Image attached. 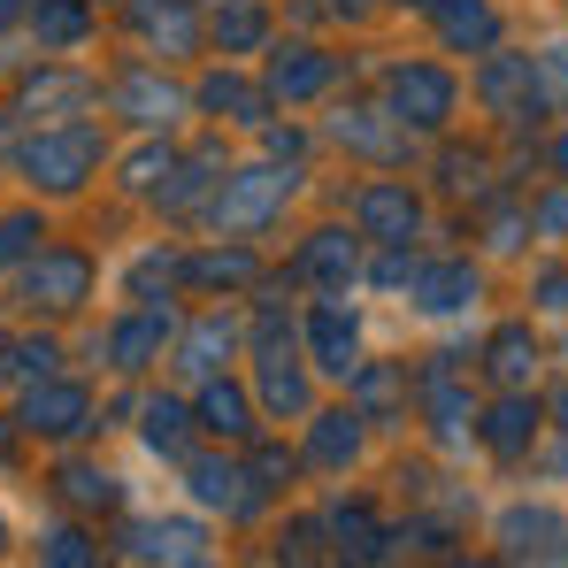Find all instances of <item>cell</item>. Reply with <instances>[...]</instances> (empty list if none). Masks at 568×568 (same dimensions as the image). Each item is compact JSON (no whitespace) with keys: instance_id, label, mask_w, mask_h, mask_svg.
<instances>
[{"instance_id":"7c38bea8","label":"cell","mask_w":568,"mask_h":568,"mask_svg":"<svg viewBox=\"0 0 568 568\" xmlns=\"http://www.w3.org/2000/svg\"><path fill=\"white\" fill-rule=\"evenodd\" d=\"M192 415H200V430L223 438V446H254V438H262V399H254L239 377H200Z\"/></svg>"},{"instance_id":"f907efd6","label":"cell","mask_w":568,"mask_h":568,"mask_svg":"<svg viewBox=\"0 0 568 568\" xmlns=\"http://www.w3.org/2000/svg\"><path fill=\"white\" fill-rule=\"evenodd\" d=\"M399 8H423V16H438V0H399Z\"/></svg>"},{"instance_id":"d6a6232c","label":"cell","mask_w":568,"mask_h":568,"mask_svg":"<svg viewBox=\"0 0 568 568\" xmlns=\"http://www.w3.org/2000/svg\"><path fill=\"white\" fill-rule=\"evenodd\" d=\"M262 39H270V16H262L254 0H231V8L215 16V47H223V54H246V47H262Z\"/></svg>"},{"instance_id":"8d00e7d4","label":"cell","mask_w":568,"mask_h":568,"mask_svg":"<svg viewBox=\"0 0 568 568\" xmlns=\"http://www.w3.org/2000/svg\"><path fill=\"white\" fill-rule=\"evenodd\" d=\"M178 277H185V262H178V254H139V262H131V277H123V292H131V300H154V284L170 292Z\"/></svg>"},{"instance_id":"4dcf8cb0","label":"cell","mask_w":568,"mask_h":568,"mask_svg":"<svg viewBox=\"0 0 568 568\" xmlns=\"http://www.w3.org/2000/svg\"><path fill=\"white\" fill-rule=\"evenodd\" d=\"M384 108H346L338 123H331V139L338 146H362V154H399V123H377Z\"/></svg>"},{"instance_id":"44dd1931","label":"cell","mask_w":568,"mask_h":568,"mask_svg":"<svg viewBox=\"0 0 568 568\" xmlns=\"http://www.w3.org/2000/svg\"><path fill=\"white\" fill-rule=\"evenodd\" d=\"M484 369H491V384H507V392H530V377H538V338H530V323H499L491 346H484Z\"/></svg>"},{"instance_id":"7dc6e473","label":"cell","mask_w":568,"mask_h":568,"mask_svg":"<svg viewBox=\"0 0 568 568\" xmlns=\"http://www.w3.org/2000/svg\"><path fill=\"white\" fill-rule=\"evenodd\" d=\"M16 377V346H8V338H0V384Z\"/></svg>"},{"instance_id":"603a6c76","label":"cell","mask_w":568,"mask_h":568,"mask_svg":"<svg viewBox=\"0 0 568 568\" xmlns=\"http://www.w3.org/2000/svg\"><path fill=\"white\" fill-rule=\"evenodd\" d=\"M407 292H415L423 315H462V307L476 300V270L469 262H430V270H415Z\"/></svg>"},{"instance_id":"74e56055","label":"cell","mask_w":568,"mask_h":568,"mask_svg":"<svg viewBox=\"0 0 568 568\" xmlns=\"http://www.w3.org/2000/svg\"><path fill=\"white\" fill-rule=\"evenodd\" d=\"M16 377L23 384L62 377V338H16Z\"/></svg>"},{"instance_id":"f546056e","label":"cell","mask_w":568,"mask_h":568,"mask_svg":"<svg viewBox=\"0 0 568 568\" xmlns=\"http://www.w3.org/2000/svg\"><path fill=\"white\" fill-rule=\"evenodd\" d=\"M62 499H70V507H100V515H108V507H123V476L100 469V462H70V469H62Z\"/></svg>"},{"instance_id":"bcb514c9","label":"cell","mask_w":568,"mask_h":568,"mask_svg":"<svg viewBox=\"0 0 568 568\" xmlns=\"http://www.w3.org/2000/svg\"><path fill=\"white\" fill-rule=\"evenodd\" d=\"M16 16H31V0H0V23H16Z\"/></svg>"},{"instance_id":"5bb4252c","label":"cell","mask_w":568,"mask_h":568,"mask_svg":"<svg viewBox=\"0 0 568 568\" xmlns=\"http://www.w3.org/2000/svg\"><path fill=\"white\" fill-rule=\"evenodd\" d=\"M170 307H139V315H123L115 331H108V362L123 369V377H146L154 362H162V346H170Z\"/></svg>"},{"instance_id":"e0dca14e","label":"cell","mask_w":568,"mask_h":568,"mask_svg":"<svg viewBox=\"0 0 568 568\" xmlns=\"http://www.w3.org/2000/svg\"><path fill=\"white\" fill-rule=\"evenodd\" d=\"M476 93L491 100L499 115H538V62L530 54H491L484 78H476Z\"/></svg>"},{"instance_id":"ffe728a7","label":"cell","mask_w":568,"mask_h":568,"mask_svg":"<svg viewBox=\"0 0 568 568\" xmlns=\"http://www.w3.org/2000/svg\"><path fill=\"white\" fill-rule=\"evenodd\" d=\"M231 354H239V323H231V315H200L185 331V346H178V369H185V377H223Z\"/></svg>"},{"instance_id":"ab89813d","label":"cell","mask_w":568,"mask_h":568,"mask_svg":"<svg viewBox=\"0 0 568 568\" xmlns=\"http://www.w3.org/2000/svg\"><path fill=\"white\" fill-rule=\"evenodd\" d=\"M39 239H47V231H39V215H0V262H23Z\"/></svg>"},{"instance_id":"4316f807","label":"cell","mask_w":568,"mask_h":568,"mask_svg":"<svg viewBox=\"0 0 568 568\" xmlns=\"http://www.w3.org/2000/svg\"><path fill=\"white\" fill-rule=\"evenodd\" d=\"M270 561H277V568H331L323 523H315V515H292V523H277V538H270Z\"/></svg>"},{"instance_id":"277c9868","label":"cell","mask_w":568,"mask_h":568,"mask_svg":"<svg viewBox=\"0 0 568 568\" xmlns=\"http://www.w3.org/2000/svg\"><path fill=\"white\" fill-rule=\"evenodd\" d=\"M307 369L315 377H354L362 369V315L346 307V292H323L307 307Z\"/></svg>"},{"instance_id":"9c48e42d","label":"cell","mask_w":568,"mask_h":568,"mask_svg":"<svg viewBox=\"0 0 568 568\" xmlns=\"http://www.w3.org/2000/svg\"><path fill=\"white\" fill-rule=\"evenodd\" d=\"M284 192H292V170H239V178H223L207 223H215V231H262L284 207Z\"/></svg>"},{"instance_id":"8fae6325","label":"cell","mask_w":568,"mask_h":568,"mask_svg":"<svg viewBox=\"0 0 568 568\" xmlns=\"http://www.w3.org/2000/svg\"><path fill=\"white\" fill-rule=\"evenodd\" d=\"M415 223H423V200L407 192V178H369V185L354 192V231H362V239H377V246H407Z\"/></svg>"},{"instance_id":"d4e9b609","label":"cell","mask_w":568,"mask_h":568,"mask_svg":"<svg viewBox=\"0 0 568 568\" xmlns=\"http://www.w3.org/2000/svg\"><path fill=\"white\" fill-rule=\"evenodd\" d=\"M139 31H146L154 47H170V54H192V47H200L192 0H139Z\"/></svg>"},{"instance_id":"52a82bcc","label":"cell","mask_w":568,"mask_h":568,"mask_svg":"<svg viewBox=\"0 0 568 568\" xmlns=\"http://www.w3.org/2000/svg\"><path fill=\"white\" fill-rule=\"evenodd\" d=\"M23 300H31V307H54V315L85 307V300H93V262H85L78 246H39V254L23 262Z\"/></svg>"},{"instance_id":"484cf974","label":"cell","mask_w":568,"mask_h":568,"mask_svg":"<svg viewBox=\"0 0 568 568\" xmlns=\"http://www.w3.org/2000/svg\"><path fill=\"white\" fill-rule=\"evenodd\" d=\"M31 31H39V47L70 54V47H85L93 16H85V0H31Z\"/></svg>"},{"instance_id":"b9f144b4","label":"cell","mask_w":568,"mask_h":568,"mask_svg":"<svg viewBox=\"0 0 568 568\" xmlns=\"http://www.w3.org/2000/svg\"><path fill=\"white\" fill-rule=\"evenodd\" d=\"M530 300H538L546 315H568V270H538V284H530Z\"/></svg>"},{"instance_id":"836d02e7","label":"cell","mask_w":568,"mask_h":568,"mask_svg":"<svg viewBox=\"0 0 568 568\" xmlns=\"http://www.w3.org/2000/svg\"><path fill=\"white\" fill-rule=\"evenodd\" d=\"M246 476H254V484L277 499L284 484L300 476V454H292V446H277V438H254V446H246Z\"/></svg>"},{"instance_id":"f35d334b","label":"cell","mask_w":568,"mask_h":568,"mask_svg":"<svg viewBox=\"0 0 568 568\" xmlns=\"http://www.w3.org/2000/svg\"><path fill=\"white\" fill-rule=\"evenodd\" d=\"M170 170H178V154H170V146H146V154H131L123 185H131V192H162V185H170Z\"/></svg>"},{"instance_id":"83f0119b","label":"cell","mask_w":568,"mask_h":568,"mask_svg":"<svg viewBox=\"0 0 568 568\" xmlns=\"http://www.w3.org/2000/svg\"><path fill=\"white\" fill-rule=\"evenodd\" d=\"M115 108H123L131 123H146V131H162V123H178V108H185V100L139 70V78H123V85H115Z\"/></svg>"},{"instance_id":"6da1fadb","label":"cell","mask_w":568,"mask_h":568,"mask_svg":"<svg viewBox=\"0 0 568 568\" xmlns=\"http://www.w3.org/2000/svg\"><path fill=\"white\" fill-rule=\"evenodd\" d=\"M16 170H23L31 185H47V192H78V185H85V178L100 170V131H93V123L39 131V139L16 154Z\"/></svg>"},{"instance_id":"30bf717a","label":"cell","mask_w":568,"mask_h":568,"mask_svg":"<svg viewBox=\"0 0 568 568\" xmlns=\"http://www.w3.org/2000/svg\"><path fill=\"white\" fill-rule=\"evenodd\" d=\"M93 430V392L70 377H47L31 384V399H23V438H54V446H70V438H85Z\"/></svg>"},{"instance_id":"5b68a950","label":"cell","mask_w":568,"mask_h":568,"mask_svg":"<svg viewBox=\"0 0 568 568\" xmlns=\"http://www.w3.org/2000/svg\"><path fill=\"white\" fill-rule=\"evenodd\" d=\"M369 446V415L346 399V407H315L307 415V438H300V469H323V476H346Z\"/></svg>"},{"instance_id":"d590c367","label":"cell","mask_w":568,"mask_h":568,"mask_svg":"<svg viewBox=\"0 0 568 568\" xmlns=\"http://www.w3.org/2000/svg\"><path fill=\"white\" fill-rule=\"evenodd\" d=\"M23 100H31V108H85L93 85H85V78H70V70H47V78H31V85H23Z\"/></svg>"},{"instance_id":"d6986e66","label":"cell","mask_w":568,"mask_h":568,"mask_svg":"<svg viewBox=\"0 0 568 568\" xmlns=\"http://www.w3.org/2000/svg\"><path fill=\"white\" fill-rule=\"evenodd\" d=\"M362 270V231L346 239V231H315L307 246H300V277H315L323 292H346Z\"/></svg>"},{"instance_id":"e575fe53","label":"cell","mask_w":568,"mask_h":568,"mask_svg":"<svg viewBox=\"0 0 568 568\" xmlns=\"http://www.w3.org/2000/svg\"><path fill=\"white\" fill-rule=\"evenodd\" d=\"M39 568H100V546L78 530V523H62V530H47V546H39Z\"/></svg>"},{"instance_id":"f5cc1de1","label":"cell","mask_w":568,"mask_h":568,"mask_svg":"<svg viewBox=\"0 0 568 568\" xmlns=\"http://www.w3.org/2000/svg\"><path fill=\"white\" fill-rule=\"evenodd\" d=\"M0 538H8V523H0Z\"/></svg>"},{"instance_id":"7a4b0ae2","label":"cell","mask_w":568,"mask_h":568,"mask_svg":"<svg viewBox=\"0 0 568 568\" xmlns=\"http://www.w3.org/2000/svg\"><path fill=\"white\" fill-rule=\"evenodd\" d=\"M454 100H462V85H454L438 62H399V70L384 78V115H392L399 131H446Z\"/></svg>"},{"instance_id":"681fc988","label":"cell","mask_w":568,"mask_h":568,"mask_svg":"<svg viewBox=\"0 0 568 568\" xmlns=\"http://www.w3.org/2000/svg\"><path fill=\"white\" fill-rule=\"evenodd\" d=\"M554 170H561V178H568V139H561V146H554Z\"/></svg>"},{"instance_id":"ac0fdd59","label":"cell","mask_w":568,"mask_h":568,"mask_svg":"<svg viewBox=\"0 0 568 568\" xmlns=\"http://www.w3.org/2000/svg\"><path fill=\"white\" fill-rule=\"evenodd\" d=\"M438 39L454 47V54H491L499 47V8L491 0H438Z\"/></svg>"},{"instance_id":"3957f363","label":"cell","mask_w":568,"mask_h":568,"mask_svg":"<svg viewBox=\"0 0 568 568\" xmlns=\"http://www.w3.org/2000/svg\"><path fill=\"white\" fill-rule=\"evenodd\" d=\"M178 469H185L192 499H200V507H215V515H231V523H254V515L270 507V491L246 476L239 454H185Z\"/></svg>"},{"instance_id":"f6af8a7d","label":"cell","mask_w":568,"mask_h":568,"mask_svg":"<svg viewBox=\"0 0 568 568\" xmlns=\"http://www.w3.org/2000/svg\"><path fill=\"white\" fill-rule=\"evenodd\" d=\"M446 568H515V561H499V554H491V561H484V554H446Z\"/></svg>"},{"instance_id":"9a60e30c","label":"cell","mask_w":568,"mask_h":568,"mask_svg":"<svg viewBox=\"0 0 568 568\" xmlns=\"http://www.w3.org/2000/svg\"><path fill=\"white\" fill-rule=\"evenodd\" d=\"M346 399H354L369 423H399V415H407V399H415V384H407L399 362H362V369L346 377Z\"/></svg>"},{"instance_id":"1f68e13d","label":"cell","mask_w":568,"mask_h":568,"mask_svg":"<svg viewBox=\"0 0 568 568\" xmlns=\"http://www.w3.org/2000/svg\"><path fill=\"white\" fill-rule=\"evenodd\" d=\"M200 108H215V115L231 108V123H262V115H270V93L246 85V78H207V85H200Z\"/></svg>"},{"instance_id":"ba28073f","label":"cell","mask_w":568,"mask_h":568,"mask_svg":"<svg viewBox=\"0 0 568 568\" xmlns=\"http://www.w3.org/2000/svg\"><path fill=\"white\" fill-rule=\"evenodd\" d=\"M415 399H423V415H430V430L446 446L476 438V399H469V384H462V369H454V354H430L415 369Z\"/></svg>"},{"instance_id":"2e32d148","label":"cell","mask_w":568,"mask_h":568,"mask_svg":"<svg viewBox=\"0 0 568 568\" xmlns=\"http://www.w3.org/2000/svg\"><path fill=\"white\" fill-rule=\"evenodd\" d=\"M331 78H338V62H331L323 47H284L277 62H270V100H284V108H300V100L331 93Z\"/></svg>"},{"instance_id":"8992f818","label":"cell","mask_w":568,"mask_h":568,"mask_svg":"<svg viewBox=\"0 0 568 568\" xmlns=\"http://www.w3.org/2000/svg\"><path fill=\"white\" fill-rule=\"evenodd\" d=\"M315 523H323L331 568H377L384 554H392V530L377 523V507H369V499H331Z\"/></svg>"},{"instance_id":"7402d4cb","label":"cell","mask_w":568,"mask_h":568,"mask_svg":"<svg viewBox=\"0 0 568 568\" xmlns=\"http://www.w3.org/2000/svg\"><path fill=\"white\" fill-rule=\"evenodd\" d=\"M254 399H262V423H277V415H315V377L292 369V362H262V369H254Z\"/></svg>"},{"instance_id":"cb8c5ba5","label":"cell","mask_w":568,"mask_h":568,"mask_svg":"<svg viewBox=\"0 0 568 568\" xmlns=\"http://www.w3.org/2000/svg\"><path fill=\"white\" fill-rule=\"evenodd\" d=\"M192 430H200V415H192L185 399H170V392H162V399H146V415H139V438H146L162 462H185V454H192Z\"/></svg>"},{"instance_id":"60d3db41","label":"cell","mask_w":568,"mask_h":568,"mask_svg":"<svg viewBox=\"0 0 568 568\" xmlns=\"http://www.w3.org/2000/svg\"><path fill=\"white\" fill-rule=\"evenodd\" d=\"M446 192H484V154H446Z\"/></svg>"},{"instance_id":"7bdbcfd3","label":"cell","mask_w":568,"mask_h":568,"mask_svg":"<svg viewBox=\"0 0 568 568\" xmlns=\"http://www.w3.org/2000/svg\"><path fill=\"white\" fill-rule=\"evenodd\" d=\"M538 231H546V239H561V231H568V192H554V200L538 207Z\"/></svg>"},{"instance_id":"c3c4849f","label":"cell","mask_w":568,"mask_h":568,"mask_svg":"<svg viewBox=\"0 0 568 568\" xmlns=\"http://www.w3.org/2000/svg\"><path fill=\"white\" fill-rule=\"evenodd\" d=\"M554 423H561V430H568V384H561V392H554Z\"/></svg>"},{"instance_id":"ee69618b","label":"cell","mask_w":568,"mask_h":568,"mask_svg":"<svg viewBox=\"0 0 568 568\" xmlns=\"http://www.w3.org/2000/svg\"><path fill=\"white\" fill-rule=\"evenodd\" d=\"M270 154H292V162H300V154H307V139H300V131H270Z\"/></svg>"},{"instance_id":"4fadbf2b","label":"cell","mask_w":568,"mask_h":568,"mask_svg":"<svg viewBox=\"0 0 568 568\" xmlns=\"http://www.w3.org/2000/svg\"><path fill=\"white\" fill-rule=\"evenodd\" d=\"M538 423H546V407H538L530 392H499V399L484 407L476 438L491 446V462H523V454L538 446Z\"/></svg>"},{"instance_id":"f1b7e54d","label":"cell","mask_w":568,"mask_h":568,"mask_svg":"<svg viewBox=\"0 0 568 568\" xmlns=\"http://www.w3.org/2000/svg\"><path fill=\"white\" fill-rule=\"evenodd\" d=\"M185 277H192V284H207V292H239V284L262 277V262H254L246 246H223V254H192Z\"/></svg>"},{"instance_id":"816d5d0a","label":"cell","mask_w":568,"mask_h":568,"mask_svg":"<svg viewBox=\"0 0 568 568\" xmlns=\"http://www.w3.org/2000/svg\"><path fill=\"white\" fill-rule=\"evenodd\" d=\"M331 8H354V16H362V8H369V0H331Z\"/></svg>"}]
</instances>
